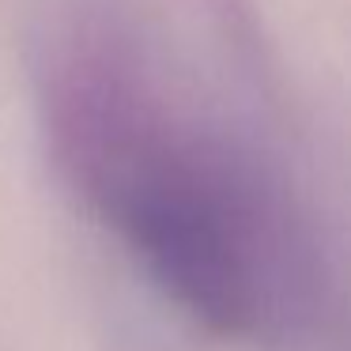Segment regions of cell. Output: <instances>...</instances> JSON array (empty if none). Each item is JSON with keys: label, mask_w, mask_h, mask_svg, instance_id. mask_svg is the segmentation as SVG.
Returning a JSON list of instances; mask_svg holds the SVG:
<instances>
[{"label": "cell", "mask_w": 351, "mask_h": 351, "mask_svg": "<svg viewBox=\"0 0 351 351\" xmlns=\"http://www.w3.org/2000/svg\"><path fill=\"white\" fill-rule=\"evenodd\" d=\"M31 84L61 182L178 313L245 348L328 325L332 227L253 0H46Z\"/></svg>", "instance_id": "obj_1"}]
</instances>
